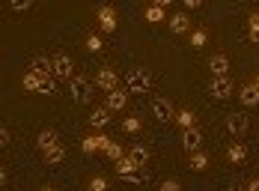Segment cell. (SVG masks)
<instances>
[{"mask_svg":"<svg viewBox=\"0 0 259 191\" xmlns=\"http://www.w3.org/2000/svg\"><path fill=\"white\" fill-rule=\"evenodd\" d=\"M69 90H72V99H75V102H80V105L93 99V87H90V81H87L83 75H75V78L69 81Z\"/></svg>","mask_w":259,"mask_h":191,"instance_id":"277c9868","label":"cell"},{"mask_svg":"<svg viewBox=\"0 0 259 191\" xmlns=\"http://www.w3.org/2000/svg\"><path fill=\"white\" fill-rule=\"evenodd\" d=\"M83 45H87V51H93V54H96V51H102V48H104V45H102V36H99V33H90Z\"/></svg>","mask_w":259,"mask_h":191,"instance_id":"4316f807","label":"cell"},{"mask_svg":"<svg viewBox=\"0 0 259 191\" xmlns=\"http://www.w3.org/2000/svg\"><path fill=\"white\" fill-rule=\"evenodd\" d=\"M21 84H24V90H30V93H42V96H51V93H54V81H45V78H39L33 69H27V72H24Z\"/></svg>","mask_w":259,"mask_h":191,"instance_id":"7a4b0ae2","label":"cell"},{"mask_svg":"<svg viewBox=\"0 0 259 191\" xmlns=\"http://www.w3.org/2000/svg\"><path fill=\"white\" fill-rule=\"evenodd\" d=\"M230 93H233V81H230V75L227 78H211L208 81V96L211 99H230Z\"/></svg>","mask_w":259,"mask_h":191,"instance_id":"8992f818","label":"cell"},{"mask_svg":"<svg viewBox=\"0 0 259 191\" xmlns=\"http://www.w3.org/2000/svg\"><path fill=\"white\" fill-rule=\"evenodd\" d=\"M161 191H182V185L176 179H164V182H161Z\"/></svg>","mask_w":259,"mask_h":191,"instance_id":"1f68e13d","label":"cell"},{"mask_svg":"<svg viewBox=\"0 0 259 191\" xmlns=\"http://www.w3.org/2000/svg\"><path fill=\"white\" fill-rule=\"evenodd\" d=\"M90 191H107V179L104 176H93L90 179Z\"/></svg>","mask_w":259,"mask_h":191,"instance_id":"4dcf8cb0","label":"cell"},{"mask_svg":"<svg viewBox=\"0 0 259 191\" xmlns=\"http://www.w3.org/2000/svg\"><path fill=\"white\" fill-rule=\"evenodd\" d=\"M152 113H155L158 123H173V120H176V117H173V105H170L167 96H155V99H152Z\"/></svg>","mask_w":259,"mask_h":191,"instance_id":"5b68a950","label":"cell"},{"mask_svg":"<svg viewBox=\"0 0 259 191\" xmlns=\"http://www.w3.org/2000/svg\"><path fill=\"white\" fill-rule=\"evenodd\" d=\"M96 84L102 87L104 93H113V90H119V78H116V72L113 69H99V75H96Z\"/></svg>","mask_w":259,"mask_h":191,"instance_id":"30bf717a","label":"cell"},{"mask_svg":"<svg viewBox=\"0 0 259 191\" xmlns=\"http://www.w3.org/2000/svg\"><path fill=\"white\" fill-rule=\"evenodd\" d=\"M30 69H33L39 78H45V81H51V78H54V66H51V60H48V57H36Z\"/></svg>","mask_w":259,"mask_h":191,"instance_id":"5bb4252c","label":"cell"},{"mask_svg":"<svg viewBox=\"0 0 259 191\" xmlns=\"http://www.w3.org/2000/svg\"><path fill=\"white\" fill-rule=\"evenodd\" d=\"M167 24H170L173 33H191V21H188V15H185V12H176Z\"/></svg>","mask_w":259,"mask_h":191,"instance_id":"ac0fdd59","label":"cell"},{"mask_svg":"<svg viewBox=\"0 0 259 191\" xmlns=\"http://www.w3.org/2000/svg\"><path fill=\"white\" fill-rule=\"evenodd\" d=\"M45 156V162L48 164H60L63 159H66V149H63V143H57V146H51L48 152H42Z\"/></svg>","mask_w":259,"mask_h":191,"instance_id":"603a6c76","label":"cell"},{"mask_svg":"<svg viewBox=\"0 0 259 191\" xmlns=\"http://www.w3.org/2000/svg\"><path fill=\"white\" fill-rule=\"evenodd\" d=\"M244 191H259V176H256V179H250V182L244 185Z\"/></svg>","mask_w":259,"mask_h":191,"instance_id":"e575fe53","label":"cell"},{"mask_svg":"<svg viewBox=\"0 0 259 191\" xmlns=\"http://www.w3.org/2000/svg\"><path fill=\"white\" fill-rule=\"evenodd\" d=\"M182 146L194 156V152H200L203 149V132L200 129H185L182 132Z\"/></svg>","mask_w":259,"mask_h":191,"instance_id":"ba28073f","label":"cell"},{"mask_svg":"<svg viewBox=\"0 0 259 191\" xmlns=\"http://www.w3.org/2000/svg\"><path fill=\"white\" fill-rule=\"evenodd\" d=\"M253 87H256V90H259V75H256V78H253Z\"/></svg>","mask_w":259,"mask_h":191,"instance_id":"ab89813d","label":"cell"},{"mask_svg":"<svg viewBox=\"0 0 259 191\" xmlns=\"http://www.w3.org/2000/svg\"><path fill=\"white\" fill-rule=\"evenodd\" d=\"M60 140H57V135H54L51 129H45V132H39V137H36V146L42 149V152H48L51 146H57Z\"/></svg>","mask_w":259,"mask_h":191,"instance_id":"d6986e66","label":"cell"},{"mask_svg":"<svg viewBox=\"0 0 259 191\" xmlns=\"http://www.w3.org/2000/svg\"><path fill=\"white\" fill-rule=\"evenodd\" d=\"M39 191H57V188H51V185H42V188H39Z\"/></svg>","mask_w":259,"mask_h":191,"instance_id":"74e56055","label":"cell"},{"mask_svg":"<svg viewBox=\"0 0 259 191\" xmlns=\"http://www.w3.org/2000/svg\"><path fill=\"white\" fill-rule=\"evenodd\" d=\"M51 66H54V78H60V81H72L75 78V63H72L69 54H54Z\"/></svg>","mask_w":259,"mask_h":191,"instance_id":"3957f363","label":"cell"},{"mask_svg":"<svg viewBox=\"0 0 259 191\" xmlns=\"http://www.w3.org/2000/svg\"><path fill=\"white\" fill-rule=\"evenodd\" d=\"M149 84H152V78H149L146 69H131L128 75H125V87H128V93H134V96L149 93Z\"/></svg>","mask_w":259,"mask_h":191,"instance_id":"6da1fadb","label":"cell"},{"mask_svg":"<svg viewBox=\"0 0 259 191\" xmlns=\"http://www.w3.org/2000/svg\"><path fill=\"white\" fill-rule=\"evenodd\" d=\"M128 105V93L125 90H113V93H107V99H104V108L107 110H122Z\"/></svg>","mask_w":259,"mask_h":191,"instance_id":"7c38bea8","label":"cell"},{"mask_svg":"<svg viewBox=\"0 0 259 191\" xmlns=\"http://www.w3.org/2000/svg\"><path fill=\"white\" fill-rule=\"evenodd\" d=\"M238 99H241V105H247V108H256V105H259V90L253 87V81L241 87V96H238Z\"/></svg>","mask_w":259,"mask_h":191,"instance_id":"2e32d148","label":"cell"},{"mask_svg":"<svg viewBox=\"0 0 259 191\" xmlns=\"http://www.w3.org/2000/svg\"><path fill=\"white\" fill-rule=\"evenodd\" d=\"M173 123H179V126H182V132H185V129H197V117H194L191 110H179Z\"/></svg>","mask_w":259,"mask_h":191,"instance_id":"7402d4cb","label":"cell"},{"mask_svg":"<svg viewBox=\"0 0 259 191\" xmlns=\"http://www.w3.org/2000/svg\"><path fill=\"white\" fill-rule=\"evenodd\" d=\"M208 72H211L214 78H227V72H230V60H227V54H211L208 57Z\"/></svg>","mask_w":259,"mask_h":191,"instance_id":"8fae6325","label":"cell"},{"mask_svg":"<svg viewBox=\"0 0 259 191\" xmlns=\"http://www.w3.org/2000/svg\"><path fill=\"white\" fill-rule=\"evenodd\" d=\"M27 9H33L30 0H18V3H12V12H27Z\"/></svg>","mask_w":259,"mask_h":191,"instance_id":"d6a6232c","label":"cell"},{"mask_svg":"<svg viewBox=\"0 0 259 191\" xmlns=\"http://www.w3.org/2000/svg\"><path fill=\"white\" fill-rule=\"evenodd\" d=\"M0 143H3V146H6V143H9V132H6V126H3V129H0Z\"/></svg>","mask_w":259,"mask_h":191,"instance_id":"8d00e7d4","label":"cell"},{"mask_svg":"<svg viewBox=\"0 0 259 191\" xmlns=\"http://www.w3.org/2000/svg\"><path fill=\"white\" fill-rule=\"evenodd\" d=\"M122 132H128V135H137V132H140V120H137V117H128V120H122Z\"/></svg>","mask_w":259,"mask_h":191,"instance_id":"f1b7e54d","label":"cell"},{"mask_svg":"<svg viewBox=\"0 0 259 191\" xmlns=\"http://www.w3.org/2000/svg\"><path fill=\"white\" fill-rule=\"evenodd\" d=\"M128 159H131L134 164H137V167H146V164H149V149H146L143 143H131Z\"/></svg>","mask_w":259,"mask_h":191,"instance_id":"9a60e30c","label":"cell"},{"mask_svg":"<svg viewBox=\"0 0 259 191\" xmlns=\"http://www.w3.org/2000/svg\"><path fill=\"white\" fill-rule=\"evenodd\" d=\"M247 159V146L244 143H230V149H227V162L230 164H241Z\"/></svg>","mask_w":259,"mask_h":191,"instance_id":"e0dca14e","label":"cell"},{"mask_svg":"<svg viewBox=\"0 0 259 191\" xmlns=\"http://www.w3.org/2000/svg\"><path fill=\"white\" fill-rule=\"evenodd\" d=\"M104 152H107V156L113 159V164L119 162V159H125V149H122V143H116V140H113V143H110V146H107Z\"/></svg>","mask_w":259,"mask_h":191,"instance_id":"83f0119b","label":"cell"},{"mask_svg":"<svg viewBox=\"0 0 259 191\" xmlns=\"http://www.w3.org/2000/svg\"><path fill=\"white\" fill-rule=\"evenodd\" d=\"M206 167H208V156L203 152V149L191 156V170H206Z\"/></svg>","mask_w":259,"mask_h":191,"instance_id":"484cf974","label":"cell"},{"mask_svg":"<svg viewBox=\"0 0 259 191\" xmlns=\"http://www.w3.org/2000/svg\"><path fill=\"white\" fill-rule=\"evenodd\" d=\"M90 123H93L96 129H104V126L110 123V110L107 108H96L93 113H90Z\"/></svg>","mask_w":259,"mask_h":191,"instance_id":"ffe728a7","label":"cell"},{"mask_svg":"<svg viewBox=\"0 0 259 191\" xmlns=\"http://www.w3.org/2000/svg\"><path fill=\"white\" fill-rule=\"evenodd\" d=\"M122 179L131 182V185H140V182H143V176H140V173H128V176H122Z\"/></svg>","mask_w":259,"mask_h":191,"instance_id":"836d02e7","label":"cell"},{"mask_svg":"<svg viewBox=\"0 0 259 191\" xmlns=\"http://www.w3.org/2000/svg\"><path fill=\"white\" fill-rule=\"evenodd\" d=\"M99 24H102L104 33H113L116 30V12H113V6H102L99 9Z\"/></svg>","mask_w":259,"mask_h":191,"instance_id":"4fadbf2b","label":"cell"},{"mask_svg":"<svg viewBox=\"0 0 259 191\" xmlns=\"http://www.w3.org/2000/svg\"><path fill=\"white\" fill-rule=\"evenodd\" d=\"M113 140L110 137H104V135H90V137H83L80 140V149L87 152V156H93V152H99V149H107Z\"/></svg>","mask_w":259,"mask_h":191,"instance_id":"9c48e42d","label":"cell"},{"mask_svg":"<svg viewBox=\"0 0 259 191\" xmlns=\"http://www.w3.org/2000/svg\"><path fill=\"white\" fill-rule=\"evenodd\" d=\"M113 170H116V176H128V173H137L140 167H137V164H134L128 156H125V159H119V162L113 164Z\"/></svg>","mask_w":259,"mask_h":191,"instance_id":"44dd1931","label":"cell"},{"mask_svg":"<svg viewBox=\"0 0 259 191\" xmlns=\"http://www.w3.org/2000/svg\"><path fill=\"white\" fill-rule=\"evenodd\" d=\"M146 21H152V24H161V21H164V6H161V3L146 6Z\"/></svg>","mask_w":259,"mask_h":191,"instance_id":"cb8c5ba5","label":"cell"},{"mask_svg":"<svg viewBox=\"0 0 259 191\" xmlns=\"http://www.w3.org/2000/svg\"><path fill=\"white\" fill-rule=\"evenodd\" d=\"M203 0H185V9H200Z\"/></svg>","mask_w":259,"mask_h":191,"instance_id":"d590c367","label":"cell"},{"mask_svg":"<svg viewBox=\"0 0 259 191\" xmlns=\"http://www.w3.org/2000/svg\"><path fill=\"white\" fill-rule=\"evenodd\" d=\"M247 129H250V120H247L244 113H230V117H227V132H230V135L244 137Z\"/></svg>","mask_w":259,"mask_h":191,"instance_id":"52a82bcc","label":"cell"},{"mask_svg":"<svg viewBox=\"0 0 259 191\" xmlns=\"http://www.w3.org/2000/svg\"><path fill=\"white\" fill-rule=\"evenodd\" d=\"M227 191H244V188H238V185H230V188H227Z\"/></svg>","mask_w":259,"mask_h":191,"instance_id":"f35d334b","label":"cell"},{"mask_svg":"<svg viewBox=\"0 0 259 191\" xmlns=\"http://www.w3.org/2000/svg\"><path fill=\"white\" fill-rule=\"evenodd\" d=\"M191 45H194V48H203V45H206V30H191Z\"/></svg>","mask_w":259,"mask_h":191,"instance_id":"f546056e","label":"cell"},{"mask_svg":"<svg viewBox=\"0 0 259 191\" xmlns=\"http://www.w3.org/2000/svg\"><path fill=\"white\" fill-rule=\"evenodd\" d=\"M247 36H250V42L259 45V12H253V15L247 18Z\"/></svg>","mask_w":259,"mask_h":191,"instance_id":"d4e9b609","label":"cell"}]
</instances>
